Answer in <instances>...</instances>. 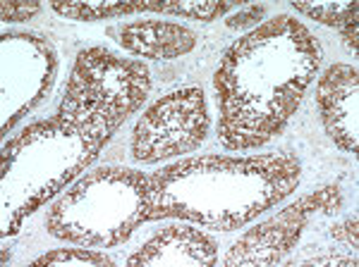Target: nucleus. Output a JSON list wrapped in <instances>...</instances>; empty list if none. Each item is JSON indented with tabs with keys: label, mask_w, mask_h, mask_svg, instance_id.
I'll list each match as a JSON object with an SVG mask.
<instances>
[{
	"label": "nucleus",
	"mask_w": 359,
	"mask_h": 267,
	"mask_svg": "<svg viewBox=\"0 0 359 267\" xmlns=\"http://www.w3.org/2000/svg\"><path fill=\"white\" fill-rule=\"evenodd\" d=\"M34 265H106L113 267L115 263L108 255L91 251L89 246L86 248H55V251L41 255V258L34 260Z\"/></svg>",
	"instance_id": "nucleus-14"
},
{
	"label": "nucleus",
	"mask_w": 359,
	"mask_h": 267,
	"mask_svg": "<svg viewBox=\"0 0 359 267\" xmlns=\"http://www.w3.org/2000/svg\"><path fill=\"white\" fill-rule=\"evenodd\" d=\"M103 146L57 117L29 127L8 143L3 150V234L17 231L25 215L60 194Z\"/></svg>",
	"instance_id": "nucleus-3"
},
{
	"label": "nucleus",
	"mask_w": 359,
	"mask_h": 267,
	"mask_svg": "<svg viewBox=\"0 0 359 267\" xmlns=\"http://www.w3.org/2000/svg\"><path fill=\"white\" fill-rule=\"evenodd\" d=\"M331 236L338 241H345L347 246H352V251H355V248L359 246V241H357V215H352V217L343 224H335V227H331Z\"/></svg>",
	"instance_id": "nucleus-17"
},
{
	"label": "nucleus",
	"mask_w": 359,
	"mask_h": 267,
	"mask_svg": "<svg viewBox=\"0 0 359 267\" xmlns=\"http://www.w3.org/2000/svg\"><path fill=\"white\" fill-rule=\"evenodd\" d=\"M151 91V72L144 62L86 48L69 72L55 117L94 141L108 143L118 127L144 106Z\"/></svg>",
	"instance_id": "nucleus-5"
},
{
	"label": "nucleus",
	"mask_w": 359,
	"mask_h": 267,
	"mask_svg": "<svg viewBox=\"0 0 359 267\" xmlns=\"http://www.w3.org/2000/svg\"><path fill=\"white\" fill-rule=\"evenodd\" d=\"M340 208H343V196L338 187H326L311 196H304L294 205H287L283 212H278L276 217L242 234V239L230 248L223 263L228 267L283 263L316 212L335 215Z\"/></svg>",
	"instance_id": "nucleus-7"
},
{
	"label": "nucleus",
	"mask_w": 359,
	"mask_h": 267,
	"mask_svg": "<svg viewBox=\"0 0 359 267\" xmlns=\"http://www.w3.org/2000/svg\"><path fill=\"white\" fill-rule=\"evenodd\" d=\"M41 13L39 3H3L0 8V20L3 22H27Z\"/></svg>",
	"instance_id": "nucleus-15"
},
{
	"label": "nucleus",
	"mask_w": 359,
	"mask_h": 267,
	"mask_svg": "<svg viewBox=\"0 0 359 267\" xmlns=\"http://www.w3.org/2000/svg\"><path fill=\"white\" fill-rule=\"evenodd\" d=\"M297 13L306 15L309 20H316L326 27L343 29L347 22L357 17V3H323V5H306V3H292Z\"/></svg>",
	"instance_id": "nucleus-13"
},
{
	"label": "nucleus",
	"mask_w": 359,
	"mask_h": 267,
	"mask_svg": "<svg viewBox=\"0 0 359 267\" xmlns=\"http://www.w3.org/2000/svg\"><path fill=\"white\" fill-rule=\"evenodd\" d=\"M118 43L137 57L151 60H175L187 55L196 45V34L189 27L163 20H139L123 24Z\"/></svg>",
	"instance_id": "nucleus-10"
},
{
	"label": "nucleus",
	"mask_w": 359,
	"mask_h": 267,
	"mask_svg": "<svg viewBox=\"0 0 359 267\" xmlns=\"http://www.w3.org/2000/svg\"><path fill=\"white\" fill-rule=\"evenodd\" d=\"M266 5H254V8H247V10H240V13H235L233 17H228L225 20V24L230 29H247V27H257L259 22L266 17Z\"/></svg>",
	"instance_id": "nucleus-16"
},
{
	"label": "nucleus",
	"mask_w": 359,
	"mask_h": 267,
	"mask_svg": "<svg viewBox=\"0 0 359 267\" xmlns=\"http://www.w3.org/2000/svg\"><path fill=\"white\" fill-rule=\"evenodd\" d=\"M321 65L302 22L278 15L235 41L216 72L218 138L230 150L259 148L285 129Z\"/></svg>",
	"instance_id": "nucleus-1"
},
{
	"label": "nucleus",
	"mask_w": 359,
	"mask_h": 267,
	"mask_svg": "<svg viewBox=\"0 0 359 267\" xmlns=\"http://www.w3.org/2000/svg\"><path fill=\"white\" fill-rule=\"evenodd\" d=\"M149 177L137 170L106 167L79 179L48 208L43 227L50 236L89 248L125 243L147 222Z\"/></svg>",
	"instance_id": "nucleus-4"
},
{
	"label": "nucleus",
	"mask_w": 359,
	"mask_h": 267,
	"mask_svg": "<svg viewBox=\"0 0 359 267\" xmlns=\"http://www.w3.org/2000/svg\"><path fill=\"white\" fill-rule=\"evenodd\" d=\"M218 263V243L213 236L189 224H170L161 229L142 248L127 258L130 267L151 265H199L211 267Z\"/></svg>",
	"instance_id": "nucleus-9"
},
{
	"label": "nucleus",
	"mask_w": 359,
	"mask_h": 267,
	"mask_svg": "<svg viewBox=\"0 0 359 267\" xmlns=\"http://www.w3.org/2000/svg\"><path fill=\"white\" fill-rule=\"evenodd\" d=\"M237 5L233 3H206V0H194V3H149V10L156 13H168V15H182L189 20H201V22H211L218 17L228 15L230 10H235Z\"/></svg>",
	"instance_id": "nucleus-12"
},
{
	"label": "nucleus",
	"mask_w": 359,
	"mask_h": 267,
	"mask_svg": "<svg viewBox=\"0 0 359 267\" xmlns=\"http://www.w3.org/2000/svg\"><path fill=\"white\" fill-rule=\"evenodd\" d=\"M60 17H69V20H106V17L118 15H132L149 10V3H50Z\"/></svg>",
	"instance_id": "nucleus-11"
},
{
	"label": "nucleus",
	"mask_w": 359,
	"mask_h": 267,
	"mask_svg": "<svg viewBox=\"0 0 359 267\" xmlns=\"http://www.w3.org/2000/svg\"><path fill=\"white\" fill-rule=\"evenodd\" d=\"M359 72L355 65H331L318 79L316 106L323 129L338 148L357 153L359 115Z\"/></svg>",
	"instance_id": "nucleus-8"
},
{
	"label": "nucleus",
	"mask_w": 359,
	"mask_h": 267,
	"mask_svg": "<svg viewBox=\"0 0 359 267\" xmlns=\"http://www.w3.org/2000/svg\"><path fill=\"white\" fill-rule=\"evenodd\" d=\"M299 177L292 153L182 160L149 174L147 222L175 217L233 231L290 196Z\"/></svg>",
	"instance_id": "nucleus-2"
},
{
	"label": "nucleus",
	"mask_w": 359,
	"mask_h": 267,
	"mask_svg": "<svg viewBox=\"0 0 359 267\" xmlns=\"http://www.w3.org/2000/svg\"><path fill=\"white\" fill-rule=\"evenodd\" d=\"M343 31V43H345V50L352 55H357V17L350 20L347 24L340 29Z\"/></svg>",
	"instance_id": "nucleus-18"
},
{
	"label": "nucleus",
	"mask_w": 359,
	"mask_h": 267,
	"mask_svg": "<svg viewBox=\"0 0 359 267\" xmlns=\"http://www.w3.org/2000/svg\"><path fill=\"white\" fill-rule=\"evenodd\" d=\"M208 124L206 96L199 86L170 91L139 117L132 131V158L156 165L192 153L204 143Z\"/></svg>",
	"instance_id": "nucleus-6"
}]
</instances>
